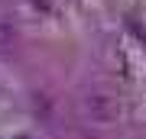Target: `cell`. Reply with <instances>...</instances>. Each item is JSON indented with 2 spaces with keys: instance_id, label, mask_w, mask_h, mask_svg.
Segmentation results:
<instances>
[{
  "instance_id": "obj_2",
  "label": "cell",
  "mask_w": 146,
  "mask_h": 139,
  "mask_svg": "<svg viewBox=\"0 0 146 139\" xmlns=\"http://www.w3.org/2000/svg\"><path fill=\"white\" fill-rule=\"evenodd\" d=\"M10 42H13V29H10V23L0 20V45H10Z\"/></svg>"
},
{
  "instance_id": "obj_1",
  "label": "cell",
  "mask_w": 146,
  "mask_h": 139,
  "mask_svg": "<svg viewBox=\"0 0 146 139\" xmlns=\"http://www.w3.org/2000/svg\"><path fill=\"white\" fill-rule=\"evenodd\" d=\"M81 110H84V117L94 120V123H114V120H120V103H117V97L101 94V91L88 94L84 103H81Z\"/></svg>"
}]
</instances>
